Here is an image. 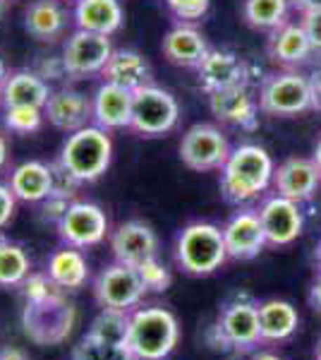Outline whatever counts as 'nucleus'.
<instances>
[{"label": "nucleus", "mask_w": 321, "mask_h": 360, "mask_svg": "<svg viewBox=\"0 0 321 360\" xmlns=\"http://www.w3.org/2000/svg\"><path fill=\"white\" fill-rule=\"evenodd\" d=\"M273 171L276 164L264 147L249 142L240 144L221 168V195L235 207L249 205L271 188Z\"/></svg>", "instance_id": "1"}, {"label": "nucleus", "mask_w": 321, "mask_h": 360, "mask_svg": "<svg viewBox=\"0 0 321 360\" xmlns=\"http://www.w3.org/2000/svg\"><path fill=\"white\" fill-rule=\"evenodd\" d=\"M180 341L178 317L163 305H137L130 310L127 348L134 360H166Z\"/></svg>", "instance_id": "2"}, {"label": "nucleus", "mask_w": 321, "mask_h": 360, "mask_svg": "<svg viewBox=\"0 0 321 360\" xmlns=\"http://www.w3.org/2000/svg\"><path fill=\"white\" fill-rule=\"evenodd\" d=\"M55 161L81 185L96 183L101 176H106L113 161V139L108 130L91 123L77 132H70Z\"/></svg>", "instance_id": "3"}, {"label": "nucleus", "mask_w": 321, "mask_h": 360, "mask_svg": "<svg viewBox=\"0 0 321 360\" xmlns=\"http://www.w3.org/2000/svg\"><path fill=\"white\" fill-rule=\"evenodd\" d=\"M175 259L190 276H209L218 271L230 259L223 229L209 221L188 224L175 240Z\"/></svg>", "instance_id": "4"}, {"label": "nucleus", "mask_w": 321, "mask_h": 360, "mask_svg": "<svg viewBox=\"0 0 321 360\" xmlns=\"http://www.w3.org/2000/svg\"><path fill=\"white\" fill-rule=\"evenodd\" d=\"M207 344L214 351H252L259 346V303L244 293L228 300L216 324L207 332Z\"/></svg>", "instance_id": "5"}, {"label": "nucleus", "mask_w": 321, "mask_h": 360, "mask_svg": "<svg viewBox=\"0 0 321 360\" xmlns=\"http://www.w3.org/2000/svg\"><path fill=\"white\" fill-rule=\"evenodd\" d=\"M65 291L55 288L48 298L37 303H25L22 312V327L29 341L39 346H58L67 339L77 319V310L63 295Z\"/></svg>", "instance_id": "6"}, {"label": "nucleus", "mask_w": 321, "mask_h": 360, "mask_svg": "<svg viewBox=\"0 0 321 360\" xmlns=\"http://www.w3.org/2000/svg\"><path fill=\"white\" fill-rule=\"evenodd\" d=\"M256 101L261 113L293 118V115L312 111V84L300 70H281L261 79Z\"/></svg>", "instance_id": "7"}, {"label": "nucleus", "mask_w": 321, "mask_h": 360, "mask_svg": "<svg viewBox=\"0 0 321 360\" xmlns=\"http://www.w3.org/2000/svg\"><path fill=\"white\" fill-rule=\"evenodd\" d=\"M180 123V103L159 84H147L134 91L130 130L139 137H163Z\"/></svg>", "instance_id": "8"}, {"label": "nucleus", "mask_w": 321, "mask_h": 360, "mask_svg": "<svg viewBox=\"0 0 321 360\" xmlns=\"http://www.w3.org/2000/svg\"><path fill=\"white\" fill-rule=\"evenodd\" d=\"M230 152L228 137L214 123H195L180 139V161L197 173L221 171Z\"/></svg>", "instance_id": "9"}, {"label": "nucleus", "mask_w": 321, "mask_h": 360, "mask_svg": "<svg viewBox=\"0 0 321 360\" xmlns=\"http://www.w3.org/2000/svg\"><path fill=\"white\" fill-rule=\"evenodd\" d=\"M94 298L101 305V310H122L130 312L137 305H142V298L147 293L137 266L113 262L106 269L98 271L94 278Z\"/></svg>", "instance_id": "10"}, {"label": "nucleus", "mask_w": 321, "mask_h": 360, "mask_svg": "<svg viewBox=\"0 0 321 360\" xmlns=\"http://www.w3.org/2000/svg\"><path fill=\"white\" fill-rule=\"evenodd\" d=\"M113 53L110 37L84 29H74L63 44V65H65L67 77L72 79H86L101 75L106 68L108 58Z\"/></svg>", "instance_id": "11"}, {"label": "nucleus", "mask_w": 321, "mask_h": 360, "mask_svg": "<svg viewBox=\"0 0 321 360\" xmlns=\"http://www.w3.org/2000/svg\"><path fill=\"white\" fill-rule=\"evenodd\" d=\"M55 229L63 245L77 248V250L101 245L110 233L106 212L98 205H94V202H77V200L70 205L65 217L60 219V224Z\"/></svg>", "instance_id": "12"}, {"label": "nucleus", "mask_w": 321, "mask_h": 360, "mask_svg": "<svg viewBox=\"0 0 321 360\" xmlns=\"http://www.w3.org/2000/svg\"><path fill=\"white\" fill-rule=\"evenodd\" d=\"M259 219L264 226L268 248H288L300 238L302 229H305V217L297 202L288 200L281 195L266 197L259 205Z\"/></svg>", "instance_id": "13"}, {"label": "nucleus", "mask_w": 321, "mask_h": 360, "mask_svg": "<svg viewBox=\"0 0 321 360\" xmlns=\"http://www.w3.org/2000/svg\"><path fill=\"white\" fill-rule=\"evenodd\" d=\"M197 82L207 94L230 86H252V68L237 53L228 49H209L204 60L197 65Z\"/></svg>", "instance_id": "14"}, {"label": "nucleus", "mask_w": 321, "mask_h": 360, "mask_svg": "<svg viewBox=\"0 0 321 360\" xmlns=\"http://www.w3.org/2000/svg\"><path fill=\"white\" fill-rule=\"evenodd\" d=\"M209 111L218 123L254 132L259 127V101L247 84L230 86L209 94Z\"/></svg>", "instance_id": "15"}, {"label": "nucleus", "mask_w": 321, "mask_h": 360, "mask_svg": "<svg viewBox=\"0 0 321 360\" xmlns=\"http://www.w3.org/2000/svg\"><path fill=\"white\" fill-rule=\"evenodd\" d=\"M271 188L276 190V195L288 197V200L297 202H309L321 188V173L314 159H305V156H290V159L281 161L273 171V183Z\"/></svg>", "instance_id": "16"}, {"label": "nucleus", "mask_w": 321, "mask_h": 360, "mask_svg": "<svg viewBox=\"0 0 321 360\" xmlns=\"http://www.w3.org/2000/svg\"><path fill=\"white\" fill-rule=\"evenodd\" d=\"M223 238L230 259H254L264 248H268L264 226H261L256 209H240L235 212L223 226Z\"/></svg>", "instance_id": "17"}, {"label": "nucleus", "mask_w": 321, "mask_h": 360, "mask_svg": "<svg viewBox=\"0 0 321 360\" xmlns=\"http://www.w3.org/2000/svg\"><path fill=\"white\" fill-rule=\"evenodd\" d=\"M44 115L51 125L63 132H77L81 127L91 125V96L81 94L74 86H58L51 91L48 101L44 106Z\"/></svg>", "instance_id": "18"}, {"label": "nucleus", "mask_w": 321, "mask_h": 360, "mask_svg": "<svg viewBox=\"0 0 321 360\" xmlns=\"http://www.w3.org/2000/svg\"><path fill=\"white\" fill-rule=\"evenodd\" d=\"M110 252H113L115 262L137 266L144 259L159 255V238L149 224L130 219L110 233Z\"/></svg>", "instance_id": "19"}, {"label": "nucleus", "mask_w": 321, "mask_h": 360, "mask_svg": "<svg viewBox=\"0 0 321 360\" xmlns=\"http://www.w3.org/2000/svg\"><path fill=\"white\" fill-rule=\"evenodd\" d=\"M266 53L283 70H295L305 65L317 51H314L312 41H309L302 22H285L283 27L273 29L268 34Z\"/></svg>", "instance_id": "20"}, {"label": "nucleus", "mask_w": 321, "mask_h": 360, "mask_svg": "<svg viewBox=\"0 0 321 360\" xmlns=\"http://www.w3.org/2000/svg\"><path fill=\"white\" fill-rule=\"evenodd\" d=\"M132 101L134 91L125 89V86L101 82L98 89L91 96V113L94 120L91 123L103 127V130H122L130 127L132 123Z\"/></svg>", "instance_id": "21"}, {"label": "nucleus", "mask_w": 321, "mask_h": 360, "mask_svg": "<svg viewBox=\"0 0 321 360\" xmlns=\"http://www.w3.org/2000/svg\"><path fill=\"white\" fill-rule=\"evenodd\" d=\"M209 49L211 46H209L207 37L195 25H188V22H178L175 27L168 29L161 44L163 58L171 65L190 70H197V65L204 60V56L209 53Z\"/></svg>", "instance_id": "22"}, {"label": "nucleus", "mask_w": 321, "mask_h": 360, "mask_svg": "<svg viewBox=\"0 0 321 360\" xmlns=\"http://www.w3.org/2000/svg\"><path fill=\"white\" fill-rule=\"evenodd\" d=\"M101 77H103V82L137 91V89H142V86L154 82V70H151V63L139 53V51L113 49Z\"/></svg>", "instance_id": "23"}, {"label": "nucleus", "mask_w": 321, "mask_h": 360, "mask_svg": "<svg viewBox=\"0 0 321 360\" xmlns=\"http://www.w3.org/2000/svg\"><path fill=\"white\" fill-rule=\"evenodd\" d=\"M70 13L60 0H34L25 10V29L37 41L53 44L65 37Z\"/></svg>", "instance_id": "24"}, {"label": "nucleus", "mask_w": 321, "mask_h": 360, "mask_svg": "<svg viewBox=\"0 0 321 360\" xmlns=\"http://www.w3.org/2000/svg\"><path fill=\"white\" fill-rule=\"evenodd\" d=\"M8 185L15 193L17 202L41 205L53 193V171H51V164H44V161H22L10 171Z\"/></svg>", "instance_id": "25"}, {"label": "nucleus", "mask_w": 321, "mask_h": 360, "mask_svg": "<svg viewBox=\"0 0 321 360\" xmlns=\"http://www.w3.org/2000/svg\"><path fill=\"white\" fill-rule=\"evenodd\" d=\"M72 20L77 29L113 37L125 25V10H122L120 0H77Z\"/></svg>", "instance_id": "26"}, {"label": "nucleus", "mask_w": 321, "mask_h": 360, "mask_svg": "<svg viewBox=\"0 0 321 360\" xmlns=\"http://www.w3.org/2000/svg\"><path fill=\"white\" fill-rule=\"evenodd\" d=\"M51 86L34 70H13L0 84V103L8 106H37L44 108L51 96Z\"/></svg>", "instance_id": "27"}, {"label": "nucleus", "mask_w": 321, "mask_h": 360, "mask_svg": "<svg viewBox=\"0 0 321 360\" xmlns=\"http://www.w3.org/2000/svg\"><path fill=\"white\" fill-rule=\"evenodd\" d=\"M46 274L60 291H79L89 281V262L77 248H60L46 262Z\"/></svg>", "instance_id": "28"}, {"label": "nucleus", "mask_w": 321, "mask_h": 360, "mask_svg": "<svg viewBox=\"0 0 321 360\" xmlns=\"http://www.w3.org/2000/svg\"><path fill=\"white\" fill-rule=\"evenodd\" d=\"M300 315H297L295 305L288 300H264L259 303V332L261 344H276V341L290 339L297 332Z\"/></svg>", "instance_id": "29"}, {"label": "nucleus", "mask_w": 321, "mask_h": 360, "mask_svg": "<svg viewBox=\"0 0 321 360\" xmlns=\"http://www.w3.org/2000/svg\"><path fill=\"white\" fill-rule=\"evenodd\" d=\"M290 0H242V20L256 32H268L283 27L290 15Z\"/></svg>", "instance_id": "30"}, {"label": "nucleus", "mask_w": 321, "mask_h": 360, "mask_svg": "<svg viewBox=\"0 0 321 360\" xmlns=\"http://www.w3.org/2000/svg\"><path fill=\"white\" fill-rule=\"evenodd\" d=\"M32 274V259L25 248L0 231V288H20Z\"/></svg>", "instance_id": "31"}, {"label": "nucleus", "mask_w": 321, "mask_h": 360, "mask_svg": "<svg viewBox=\"0 0 321 360\" xmlns=\"http://www.w3.org/2000/svg\"><path fill=\"white\" fill-rule=\"evenodd\" d=\"M72 360H134L130 348L122 344H110L86 332L72 348Z\"/></svg>", "instance_id": "32"}, {"label": "nucleus", "mask_w": 321, "mask_h": 360, "mask_svg": "<svg viewBox=\"0 0 321 360\" xmlns=\"http://www.w3.org/2000/svg\"><path fill=\"white\" fill-rule=\"evenodd\" d=\"M127 327H130V312L122 310H101L98 317L91 322L89 334L106 339L110 344L127 346Z\"/></svg>", "instance_id": "33"}, {"label": "nucleus", "mask_w": 321, "mask_h": 360, "mask_svg": "<svg viewBox=\"0 0 321 360\" xmlns=\"http://www.w3.org/2000/svg\"><path fill=\"white\" fill-rule=\"evenodd\" d=\"M44 120H46L44 108H37V106H8V108H3L5 130L17 132V135H32V132H39L41 125H44Z\"/></svg>", "instance_id": "34"}, {"label": "nucleus", "mask_w": 321, "mask_h": 360, "mask_svg": "<svg viewBox=\"0 0 321 360\" xmlns=\"http://www.w3.org/2000/svg\"><path fill=\"white\" fill-rule=\"evenodd\" d=\"M137 271H139V278H142L144 288L151 291V293L168 291V288H171V283H173L171 269H168L163 262H159V257L144 259L142 264H137Z\"/></svg>", "instance_id": "35"}, {"label": "nucleus", "mask_w": 321, "mask_h": 360, "mask_svg": "<svg viewBox=\"0 0 321 360\" xmlns=\"http://www.w3.org/2000/svg\"><path fill=\"white\" fill-rule=\"evenodd\" d=\"M166 8L178 22L195 25L211 8V0H166Z\"/></svg>", "instance_id": "36"}, {"label": "nucleus", "mask_w": 321, "mask_h": 360, "mask_svg": "<svg viewBox=\"0 0 321 360\" xmlns=\"http://www.w3.org/2000/svg\"><path fill=\"white\" fill-rule=\"evenodd\" d=\"M51 171H53V193H51V195L65 197V200L74 202V195H77V190L81 188L79 180L74 178L72 173H67L65 168L58 164V161L51 164Z\"/></svg>", "instance_id": "37"}, {"label": "nucleus", "mask_w": 321, "mask_h": 360, "mask_svg": "<svg viewBox=\"0 0 321 360\" xmlns=\"http://www.w3.org/2000/svg\"><path fill=\"white\" fill-rule=\"evenodd\" d=\"M70 205H72V200H65V197H58V195H48L39 205L41 221L58 226V224H60V219L65 217V212L70 209Z\"/></svg>", "instance_id": "38"}, {"label": "nucleus", "mask_w": 321, "mask_h": 360, "mask_svg": "<svg viewBox=\"0 0 321 360\" xmlns=\"http://www.w3.org/2000/svg\"><path fill=\"white\" fill-rule=\"evenodd\" d=\"M32 70L39 77H44L46 82H55V79L67 77L65 65H63V56H41V60Z\"/></svg>", "instance_id": "39"}, {"label": "nucleus", "mask_w": 321, "mask_h": 360, "mask_svg": "<svg viewBox=\"0 0 321 360\" xmlns=\"http://www.w3.org/2000/svg\"><path fill=\"white\" fill-rule=\"evenodd\" d=\"M15 209H17V197L10 190L8 183H0V231L5 229L15 217Z\"/></svg>", "instance_id": "40"}, {"label": "nucleus", "mask_w": 321, "mask_h": 360, "mask_svg": "<svg viewBox=\"0 0 321 360\" xmlns=\"http://www.w3.org/2000/svg\"><path fill=\"white\" fill-rule=\"evenodd\" d=\"M302 27H305L309 41H312L314 51L321 53V10L319 13H309V15H302Z\"/></svg>", "instance_id": "41"}, {"label": "nucleus", "mask_w": 321, "mask_h": 360, "mask_svg": "<svg viewBox=\"0 0 321 360\" xmlns=\"http://www.w3.org/2000/svg\"><path fill=\"white\" fill-rule=\"evenodd\" d=\"M309 84H312V111L321 113V65L309 75Z\"/></svg>", "instance_id": "42"}, {"label": "nucleus", "mask_w": 321, "mask_h": 360, "mask_svg": "<svg viewBox=\"0 0 321 360\" xmlns=\"http://www.w3.org/2000/svg\"><path fill=\"white\" fill-rule=\"evenodd\" d=\"M290 8H293L295 13H300V17H302L309 13H319L321 0H290Z\"/></svg>", "instance_id": "43"}, {"label": "nucleus", "mask_w": 321, "mask_h": 360, "mask_svg": "<svg viewBox=\"0 0 321 360\" xmlns=\"http://www.w3.org/2000/svg\"><path fill=\"white\" fill-rule=\"evenodd\" d=\"M309 305L317 312H321V274L312 281V288H309Z\"/></svg>", "instance_id": "44"}, {"label": "nucleus", "mask_w": 321, "mask_h": 360, "mask_svg": "<svg viewBox=\"0 0 321 360\" xmlns=\"http://www.w3.org/2000/svg\"><path fill=\"white\" fill-rule=\"evenodd\" d=\"M0 360H29V358L25 356V351H20V348L3 346L0 348Z\"/></svg>", "instance_id": "45"}, {"label": "nucleus", "mask_w": 321, "mask_h": 360, "mask_svg": "<svg viewBox=\"0 0 321 360\" xmlns=\"http://www.w3.org/2000/svg\"><path fill=\"white\" fill-rule=\"evenodd\" d=\"M8 159H10V144H8V139H5V135H0V171L8 166Z\"/></svg>", "instance_id": "46"}, {"label": "nucleus", "mask_w": 321, "mask_h": 360, "mask_svg": "<svg viewBox=\"0 0 321 360\" xmlns=\"http://www.w3.org/2000/svg\"><path fill=\"white\" fill-rule=\"evenodd\" d=\"M312 159H314V164H317L319 173H321V139H319V142H317V147H314V154H312Z\"/></svg>", "instance_id": "47"}, {"label": "nucleus", "mask_w": 321, "mask_h": 360, "mask_svg": "<svg viewBox=\"0 0 321 360\" xmlns=\"http://www.w3.org/2000/svg\"><path fill=\"white\" fill-rule=\"evenodd\" d=\"M252 360H283V358H278L276 353H256Z\"/></svg>", "instance_id": "48"}, {"label": "nucleus", "mask_w": 321, "mask_h": 360, "mask_svg": "<svg viewBox=\"0 0 321 360\" xmlns=\"http://www.w3.org/2000/svg\"><path fill=\"white\" fill-rule=\"evenodd\" d=\"M5 77H8V68H5V60H3V56H0V84L5 82Z\"/></svg>", "instance_id": "49"}, {"label": "nucleus", "mask_w": 321, "mask_h": 360, "mask_svg": "<svg viewBox=\"0 0 321 360\" xmlns=\"http://www.w3.org/2000/svg\"><path fill=\"white\" fill-rule=\"evenodd\" d=\"M314 262H317V269H319V274H321V243L317 245V252H314Z\"/></svg>", "instance_id": "50"}, {"label": "nucleus", "mask_w": 321, "mask_h": 360, "mask_svg": "<svg viewBox=\"0 0 321 360\" xmlns=\"http://www.w3.org/2000/svg\"><path fill=\"white\" fill-rule=\"evenodd\" d=\"M314 358L321 360V339H319V344H317V351H314Z\"/></svg>", "instance_id": "51"}, {"label": "nucleus", "mask_w": 321, "mask_h": 360, "mask_svg": "<svg viewBox=\"0 0 321 360\" xmlns=\"http://www.w3.org/2000/svg\"><path fill=\"white\" fill-rule=\"evenodd\" d=\"M3 8H5V0H0V15H3Z\"/></svg>", "instance_id": "52"}, {"label": "nucleus", "mask_w": 321, "mask_h": 360, "mask_svg": "<svg viewBox=\"0 0 321 360\" xmlns=\"http://www.w3.org/2000/svg\"><path fill=\"white\" fill-rule=\"evenodd\" d=\"M72 3H77V0H72Z\"/></svg>", "instance_id": "53"}, {"label": "nucleus", "mask_w": 321, "mask_h": 360, "mask_svg": "<svg viewBox=\"0 0 321 360\" xmlns=\"http://www.w3.org/2000/svg\"><path fill=\"white\" fill-rule=\"evenodd\" d=\"M5 3H8V0H5Z\"/></svg>", "instance_id": "54"}]
</instances>
